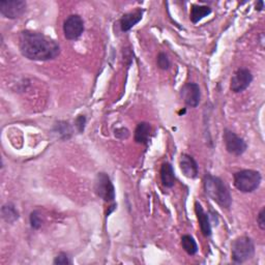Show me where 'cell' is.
Returning <instances> with one entry per match:
<instances>
[{"label":"cell","mask_w":265,"mask_h":265,"mask_svg":"<svg viewBox=\"0 0 265 265\" xmlns=\"http://www.w3.org/2000/svg\"><path fill=\"white\" fill-rule=\"evenodd\" d=\"M55 132H57L63 138L69 139L71 137L73 131H72V128L69 123L61 122L55 126Z\"/></svg>","instance_id":"d6986e66"},{"label":"cell","mask_w":265,"mask_h":265,"mask_svg":"<svg viewBox=\"0 0 265 265\" xmlns=\"http://www.w3.org/2000/svg\"><path fill=\"white\" fill-rule=\"evenodd\" d=\"M252 81L253 75L251 71L246 68H241L234 73V75L231 78L230 90L235 94L243 93L251 85Z\"/></svg>","instance_id":"ba28073f"},{"label":"cell","mask_w":265,"mask_h":265,"mask_svg":"<svg viewBox=\"0 0 265 265\" xmlns=\"http://www.w3.org/2000/svg\"><path fill=\"white\" fill-rule=\"evenodd\" d=\"M157 64H158V67L161 69V70H169L170 69V61L168 58V55L164 52H161L159 55H158V58H157Z\"/></svg>","instance_id":"44dd1931"},{"label":"cell","mask_w":265,"mask_h":265,"mask_svg":"<svg viewBox=\"0 0 265 265\" xmlns=\"http://www.w3.org/2000/svg\"><path fill=\"white\" fill-rule=\"evenodd\" d=\"M223 139L226 151L233 156H242L248 149L245 140L228 129L224 131Z\"/></svg>","instance_id":"8992f818"},{"label":"cell","mask_w":265,"mask_h":265,"mask_svg":"<svg viewBox=\"0 0 265 265\" xmlns=\"http://www.w3.org/2000/svg\"><path fill=\"white\" fill-rule=\"evenodd\" d=\"M26 3L23 0H7L0 2V14L5 18L15 20L24 15L26 12Z\"/></svg>","instance_id":"9c48e42d"},{"label":"cell","mask_w":265,"mask_h":265,"mask_svg":"<svg viewBox=\"0 0 265 265\" xmlns=\"http://www.w3.org/2000/svg\"><path fill=\"white\" fill-rule=\"evenodd\" d=\"M84 32V21L79 15L69 16L64 23V34L67 40L79 39Z\"/></svg>","instance_id":"52a82bcc"},{"label":"cell","mask_w":265,"mask_h":265,"mask_svg":"<svg viewBox=\"0 0 265 265\" xmlns=\"http://www.w3.org/2000/svg\"><path fill=\"white\" fill-rule=\"evenodd\" d=\"M182 246L189 255H195L198 251L197 243L191 235H184L182 238Z\"/></svg>","instance_id":"ac0fdd59"},{"label":"cell","mask_w":265,"mask_h":265,"mask_svg":"<svg viewBox=\"0 0 265 265\" xmlns=\"http://www.w3.org/2000/svg\"><path fill=\"white\" fill-rule=\"evenodd\" d=\"M234 187L243 193H252L256 191L262 181V176L256 170H242L233 175Z\"/></svg>","instance_id":"3957f363"},{"label":"cell","mask_w":265,"mask_h":265,"mask_svg":"<svg viewBox=\"0 0 265 265\" xmlns=\"http://www.w3.org/2000/svg\"><path fill=\"white\" fill-rule=\"evenodd\" d=\"M181 97L187 106L192 108L197 107L201 99V92L199 85L191 82L185 84L181 91Z\"/></svg>","instance_id":"30bf717a"},{"label":"cell","mask_w":265,"mask_h":265,"mask_svg":"<svg viewBox=\"0 0 265 265\" xmlns=\"http://www.w3.org/2000/svg\"><path fill=\"white\" fill-rule=\"evenodd\" d=\"M53 263L56 264V265H57V264H58V265H67V264H71L72 261L70 260V257L68 256L67 253L62 252V253H60V254H58V255L55 257Z\"/></svg>","instance_id":"7402d4cb"},{"label":"cell","mask_w":265,"mask_h":265,"mask_svg":"<svg viewBox=\"0 0 265 265\" xmlns=\"http://www.w3.org/2000/svg\"><path fill=\"white\" fill-rule=\"evenodd\" d=\"M29 220H31V226L32 228L38 230L42 227L43 224V220H42V216L40 214L39 211H34L31 214V217H29Z\"/></svg>","instance_id":"ffe728a7"},{"label":"cell","mask_w":265,"mask_h":265,"mask_svg":"<svg viewBox=\"0 0 265 265\" xmlns=\"http://www.w3.org/2000/svg\"><path fill=\"white\" fill-rule=\"evenodd\" d=\"M143 10L141 9H137L134 12L128 13L126 15H124L120 21L121 24V28L124 33H127L136 25L138 24L141 20H142V16H143Z\"/></svg>","instance_id":"4fadbf2b"},{"label":"cell","mask_w":265,"mask_h":265,"mask_svg":"<svg viewBox=\"0 0 265 265\" xmlns=\"http://www.w3.org/2000/svg\"><path fill=\"white\" fill-rule=\"evenodd\" d=\"M161 181L164 187L172 188L175 184V173L170 163H164L161 167Z\"/></svg>","instance_id":"9a60e30c"},{"label":"cell","mask_w":265,"mask_h":265,"mask_svg":"<svg viewBox=\"0 0 265 265\" xmlns=\"http://www.w3.org/2000/svg\"><path fill=\"white\" fill-rule=\"evenodd\" d=\"M195 213L200 225V230L204 237L209 238L212 235V225L209 214H206L199 202H195Z\"/></svg>","instance_id":"7c38bea8"},{"label":"cell","mask_w":265,"mask_h":265,"mask_svg":"<svg viewBox=\"0 0 265 265\" xmlns=\"http://www.w3.org/2000/svg\"><path fill=\"white\" fill-rule=\"evenodd\" d=\"M255 254V246L253 241L248 237L238 238L232 243L231 256L235 263H244L250 260Z\"/></svg>","instance_id":"277c9868"},{"label":"cell","mask_w":265,"mask_h":265,"mask_svg":"<svg viewBox=\"0 0 265 265\" xmlns=\"http://www.w3.org/2000/svg\"><path fill=\"white\" fill-rule=\"evenodd\" d=\"M212 13V9L208 6H198V5H193L190 13V19L191 21L196 24L200 20H202L204 17L209 16Z\"/></svg>","instance_id":"2e32d148"},{"label":"cell","mask_w":265,"mask_h":265,"mask_svg":"<svg viewBox=\"0 0 265 265\" xmlns=\"http://www.w3.org/2000/svg\"><path fill=\"white\" fill-rule=\"evenodd\" d=\"M264 214H265V208H263V209L260 211V213H259V215H258V217H257V224H258V226H259V228H260L261 230H265Z\"/></svg>","instance_id":"d4e9b609"},{"label":"cell","mask_w":265,"mask_h":265,"mask_svg":"<svg viewBox=\"0 0 265 265\" xmlns=\"http://www.w3.org/2000/svg\"><path fill=\"white\" fill-rule=\"evenodd\" d=\"M152 131V126L149 123H140L135 130V141L146 145L150 141Z\"/></svg>","instance_id":"5bb4252c"},{"label":"cell","mask_w":265,"mask_h":265,"mask_svg":"<svg viewBox=\"0 0 265 265\" xmlns=\"http://www.w3.org/2000/svg\"><path fill=\"white\" fill-rule=\"evenodd\" d=\"M263 9H264V3L262 2V0H260V2H258L256 5V10L258 12H261Z\"/></svg>","instance_id":"484cf974"},{"label":"cell","mask_w":265,"mask_h":265,"mask_svg":"<svg viewBox=\"0 0 265 265\" xmlns=\"http://www.w3.org/2000/svg\"><path fill=\"white\" fill-rule=\"evenodd\" d=\"M203 186L205 193L221 208L226 210L230 209L232 198L228 188L220 178L208 173L203 179Z\"/></svg>","instance_id":"7a4b0ae2"},{"label":"cell","mask_w":265,"mask_h":265,"mask_svg":"<svg viewBox=\"0 0 265 265\" xmlns=\"http://www.w3.org/2000/svg\"><path fill=\"white\" fill-rule=\"evenodd\" d=\"M19 49L29 61H52L61 54V47L53 39L32 31H25L19 37Z\"/></svg>","instance_id":"6da1fadb"},{"label":"cell","mask_w":265,"mask_h":265,"mask_svg":"<svg viewBox=\"0 0 265 265\" xmlns=\"http://www.w3.org/2000/svg\"><path fill=\"white\" fill-rule=\"evenodd\" d=\"M85 125H86V117L84 115H79L75 121V126H76V128H77V130L80 134L84 132Z\"/></svg>","instance_id":"603a6c76"},{"label":"cell","mask_w":265,"mask_h":265,"mask_svg":"<svg viewBox=\"0 0 265 265\" xmlns=\"http://www.w3.org/2000/svg\"><path fill=\"white\" fill-rule=\"evenodd\" d=\"M114 135L116 138H119L121 140H124V139H128L129 136H130V131L126 128H121V129H116L114 131Z\"/></svg>","instance_id":"cb8c5ba5"},{"label":"cell","mask_w":265,"mask_h":265,"mask_svg":"<svg viewBox=\"0 0 265 265\" xmlns=\"http://www.w3.org/2000/svg\"><path fill=\"white\" fill-rule=\"evenodd\" d=\"M180 166L186 178L192 179V180L197 178L198 172H199L198 164L192 156L187 155V154L182 155L181 161H180Z\"/></svg>","instance_id":"8fae6325"},{"label":"cell","mask_w":265,"mask_h":265,"mask_svg":"<svg viewBox=\"0 0 265 265\" xmlns=\"http://www.w3.org/2000/svg\"><path fill=\"white\" fill-rule=\"evenodd\" d=\"M2 217L7 223L13 224L19 219L20 215L13 203H7L2 209Z\"/></svg>","instance_id":"e0dca14e"},{"label":"cell","mask_w":265,"mask_h":265,"mask_svg":"<svg viewBox=\"0 0 265 265\" xmlns=\"http://www.w3.org/2000/svg\"><path fill=\"white\" fill-rule=\"evenodd\" d=\"M96 194L106 202H113L115 199V189L107 173L101 172L95 181Z\"/></svg>","instance_id":"5b68a950"}]
</instances>
